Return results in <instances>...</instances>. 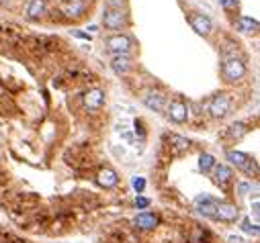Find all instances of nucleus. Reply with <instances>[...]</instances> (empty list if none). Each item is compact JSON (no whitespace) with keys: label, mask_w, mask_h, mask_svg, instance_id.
Here are the masks:
<instances>
[{"label":"nucleus","mask_w":260,"mask_h":243,"mask_svg":"<svg viewBox=\"0 0 260 243\" xmlns=\"http://www.w3.org/2000/svg\"><path fill=\"white\" fill-rule=\"evenodd\" d=\"M226 158H228V162L232 164V166H236V168H240L242 172H246L248 176H256L258 174V166L254 164V160H250L246 153H242V151H236V149H230L228 153H226Z\"/></svg>","instance_id":"nucleus-1"},{"label":"nucleus","mask_w":260,"mask_h":243,"mask_svg":"<svg viewBox=\"0 0 260 243\" xmlns=\"http://www.w3.org/2000/svg\"><path fill=\"white\" fill-rule=\"evenodd\" d=\"M246 74V65L242 59H236V57H228L224 61V76L228 82H238L242 80Z\"/></svg>","instance_id":"nucleus-2"},{"label":"nucleus","mask_w":260,"mask_h":243,"mask_svg":"<svg viewBox=\"0 0 260 243\" xmlns=\"http://www.w3.org/2000/svg\"><path fill=\"white\" fill-rule=\"evenodd\" d=\"M230 106H232V96L230 94H218L209 104V113L215 119H224L230 113Z\"/></svg>","instance_id":"nucleus-3"},{"label":"nucleus","mask_w":260,"mask_h":243,"mask_svg":"<svg viewBox=\"0 0 260 243\" xmlns=\"http://www.w3.org/2000/svg\"><path fill=\"white\" fill-rule=\"evenodd\" d=\"M106 47L117 55H127L129 51H132V39H129L127 35H113V37L106 39Z\"/></svg>","instance_id":"nucleus-4"},{"label":"nucleus","mask_w":260,"mask_h":243,"mask_svg":"<svg viewBox=\"0 0 260 243\" xmlns=\"http://www.w3.org/2000/svg\"><path fill=\"white\" fill-rule=\"evenodd\" d=\"M102 23H104L106 29H121L125 25V12L117 10V8H104Z\"/></svg>","instance_id":"nucleus-5"},{"label":"nucleus","mask_w":260,"mask_h":243,"mask_svg":"<svg viewBox=\"0 0 260 243\" xmlns=\"http://www.w3.org/2000/svg\"><path fill=\"white\" fill-rule=\"evenodd\" d=\"M144 104L150 108V110H156V113H162V110L166 108L168 104V98L158 92V90H148L146 96H144Z\"/></svg>","instance_id":"nucleus-6"},{"label":"nucleus","mask_w":260,"mask_h":243,"mask_svg":"<svg viewBox=\"0 0 260 243\" xmlns=\"http://www.w3.org/2000/svg\"><path fill=\"white\" fill-rule=\"evenodd\" d=\"M168 106V117L174 121V123H184L186 119H188V106L182 102V100H172L170 104H166Z\"/></svg>","instance_id":"nucleus-7"},{"label":"nucleus","mask_w":260,"mask_h":243,"mask_svg":"<svg viewBox=\"0 0 260 243\" xmlns=\"http://www.w3.org/2000/svg\"><path fill=\"white\" fill-rule=\"evenodd\" d=\"M238 215H240V211H238V207L232 205V203H218V207H215V219L218 221L230 223V221L238 219Z\"/></svg>","instance_id":"nucleus-8"},{"label":"nucleus","mask_w":260,"mask_h":243,"mask_svg":"<svg viewBox=\"0 0 260 243\" xmlns=\"http://www.w3.org/2000/svg\"><path fill=\"white\" fill-rule=\"evenodd\" d=\"M188 23H190V27L197 31L199 35H209L211 33V29H213V25H211V18L209 16H205V14H199V12H194V14H190L188 16Z\"/></svg>","instance_id":"nucleus-9"},{"label":"nucleus","mask_w":260,"mask_h":243,"mask_svg":"<svg viewBox=\"0 0 260 243\" xmlns=\"http://www.w3.org/2000/svg\"><path fill=\"white\" fill-rule=\"evenodd\" d=\"M194 203H197V211L201 215L215 219V207H218V201H215V198H211V196H199Z\"/></svg>","instance_id":"nucleus-10"},{"label":"nucleus","mask_w":260,"mask_h":243,"mask_svg":"<svg viewBox=\"0 0 260 243\" xmlns=\"http://www.w3.org/2000/svg\"><path fill=\"white\" fill-rule=\"evenodd\" d=\"M111 68L117 76H125L129 70H132V59L127 55H115L113 61H111Z\"/></svg>","instance_id":"nucleus-11"},{"label":"nucleus","mask_w":260,"mask_h":243,"mask_svg":"<svg viewBox=\"0 0 260 243\" xmlns=\"http://www.w3.org/2000/svg\"><path fill=\"white\" fill-rule=\"evenodd\" d=\"M117 182H119V176H117L115 170H111V168L100 170V174H98V184H100V186L113 188V186H117Z\"/></svg>","instance_id":"nucleus-12"},{"label":"nucleus","mask_w":260,"mask_h":243,"mask_svg":"<svg viewBox=\"0 0 260 243\" xmlns=\"http://www.w3.org/2000/svg\"><path fill=\"white\" fill-rule=\"evenodd\" d=\"M134 223H136V227L148 231V229H154V227L158 225V217H156V215H152V213H142V215L136 217Z\"/></svg>","instance_id":"nucleus-13"},{"label":"nucleus","mask_w":260,"mask_h":243,"mask_svg":"<svg viewBox=\"0 0 260 243\" xmlns=\"http://www.w3.org/2000/svg\"><path fill=\"white\" fill-rule=\"evenodd\" d=\"M84 102H86V106H88L90 110H96L104 102V92L102 90H88V92H86V96H84Z\"/></svg>","instance_id":"nucleus-14"},{"label":"nucleus","mask_w":260,"mask_h":243,"mask_svg":"<svg viewBox=\"0 0 260 243\" xmlns=\"http://www.w3.org/2000/svg\"><path fill=\"white\" fill-rule=\"evenodd\" d=\"M236 29L240 31V33H244V35L254 33V31H258V20H254L250 16H240V18L236 20Z\"/></svg>","instance_id":"nucleus-15"},{"label":"nucleus","mask_w":260,"mask_h":243,"mask_svg":"<svg viewBox=\"0 0 260 243\" xmlns=\"http://www.w3.org/2000/svg\"><path fill=\"white\" fill-rule=\"evenodd\" d=\"M43 12H46V0H31L29 6H27V16L39 18Z\"/></svg>","instance_id":"nucleus-16"},{"label":"nucleus","mask_w":260,"mask_h":243,"mask_svg":"<svg viewBox=\"0 0 260 243\" xmlns=\"http://www.w3.org/2000/svg\"><path fill=\"white\" fill-rule=\"evenodd\" d=\"M84 0H70V2L64 6V10H66L68 16H80L84 12Z\"/></svg>","instance_id":"nucleus-17"},{"label":"nucleus","mask_w":260,"mask_h":243,"mask_svg":"<svg viewBox=\"0 0 260 243\" xmlns=\"http://www.w3.org/2000/svg\"><path fill=\"white\" fill-rule=\"evenodd\" d=\"M215 168V178H218V182H222V184H226V182H230L232 180V168H228V166H213Z\"/></svg>","instance_id":"nucleus-18"},{"label":"nucleus","mask_w":260,"mask_h":243,"mask_svg":"<svg viewBox=\"0 0 260 243\" xmlns=\"http://www.w3.org/2000/svg\"><path fill=\"white\" fill-rule=\"evenodd\" d=\"M213 166H215V158L211 156V153H203V156L199 158V168L203 172H209Z\"/></svg>","instance_id":"nucleus-19"},{"label":"nucleus","mask_w":260,"mask_h":243,"mask_svg":"<svg viewBox=\"0 0 260 243\" xmlns=\"http://www.w3.org/2000/svg\"><path fill=\"white\" fill-rule=\"evenodd\" d=\"M246 133H248V129H246L244 123H236V125L230 127V135H232V137H242V135H246Z\"/></svg>","instance_id":"nucleus-20"},{"label":"nucleus","mask_w":260,"mask_h":243,"mask_svg":"<svg viewBox=\"0 0 260 243\" xmlns=\"http://www.w3.org/2000/svg\"><path fill=\"white\" fill-rule=\"evenodd\" d=\"M132 186H134V190H136L138 194H142V192H144V188H146V180L142 178V176H134Z\"/></svg>","instance_id":"nucleus-21"},{"label":"nucleus","mask_w":260,"mask_h":243,"mask_svg":"<svg viewBox=\"0 0 260 243\" xmlns=\"http://www.w3.org/2000/svg\"><path fill=\"white\" fill-rule=\"evenodd\" d=\"M242 231H244V233H250V235H258V225H256V223L252 225L250 219H246L244 223H242Z\"/></svg>","instance_id":"nucleus-22"},{"label":"nucleus","mask_w":260,"mask_h":243,"mask_svg":"<svg viewBox=\"0 0 260 243\" xmlns=\"http://www.w3.org/2000/svg\"><path fill=\"white\" fill-rule=\"evenodd\" d=\"M172 143H174L178 149H186V147H188V141H186L184 137H176V135L172 137Z\"/></svg>","instance_id":"nucleus-23"},{"label":"nucleus","mask_w":260,"mask_h":243,"mask_svg":"<svg viewBox=\"0 0 260 243\" xmlns=\"http://www.w3.org/2000/svg\"><path fill=\"white\" fill-rule=\"evenodd\" d=\"M250 190H252V184H248V182H242L240 186H238V194L240 196H246Z\"/></svg>","instance_id":"nucleus-24"},{"label":"nucleus","mask_w":260,"mask_h":243,"mask_svg":"<svg viewBox=\"0 0 260 243\" xmlns=\"http://www.w3.org/2000/svg\"><path fill=\"white\" fill-rule=\"evenodd\" d=\"M106 8H117V10H121V8H123V0H109V2H106Z\"/></svg>","instance_id":"nucleus-25"},{"label":"nucleus","mask_w":260,"mask_h":243,"mask_svg":"<svg viewBox=\"0 0 260 243\" xmlns=\"http://www.w3.org/2000/svg\"><path fill=\"white\" fill-rule=\"evenodd\" d=\"M136 207H138V209H146V207H150V201H148V198H144V196H138Z\"/></svg>","instance_id":"nucleus-26"},{"label":"nucleus","mask_w":260,"mask_h":243,"mask_svg":"<svg viewBox=\"0 0 260 243\" xmlns=\"http://www.w3.org/2000/svg\"><path fill=\"white\" fill-rule=\"evenodd\" d=\"M220 4H222L224 8H228V10H230V8H234V6H236V0H220Z\"/></svg>","instance_id":"nucleus-27"},{"label":"nucleus","mask_w":260,"mask_h":243,"mask_svg":"<svg viewBox=\"0 0 260 243\" xmlns=\"http://www.w3.org/2000/svg\"><path fill=\"white\" fill-rule=\"evenodd\" d=\"M252 213H254V219H258V201H254V205H252Z\"/></svg>","instance_id":"nucleus-28"},{"label":"nucleus","mask_w":260,"mask_h":243,"mask_svg":"<svg viewBox=\"0 0 260 243\" xmlns=\"http://www.w3.org/2000/svg\"><path fill=\"white\" fill-rule=\"evenodd\" d=\"M228 241H230V243H242V237H236V235H232Z\"/></svg>","instance_id":"nucleus-29"},{"label":"nucleus","mask_w":260,"mask_h":243,"mask_svg":"<svg viewBox=\"0 0 260 243\" xmlns=\"http://www.w3.org/2000/svg\"><path fill=\"white\" fill-rule=\"evenodd\" d=\"M74 35H76V37H80V39H90L86 33H80V31H74Z\"/></svg>","instance_id":"nucleus-30"},{"label":"nucleus","mask_w":260,"mask_h":243,"mask_svg":"<svg viewBox=\"0 0 260 243\" xmlns=\"http://www.w3.org/2000/svg\"><path fill=\"white\" fill-rule=\"evenodd\" d=\"M4 2H6V0H0V4H4Z\"/></svg>","instance_id":"nucleus-31"}]
</instances>
